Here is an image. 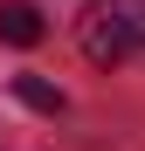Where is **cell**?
I'll list each match as a JSON object with an SVG mask.
<instances>
[{"label":"cell","mask_w":145,"mask_h":151,"mask_svg":"<svg viewBox=\"0 0 145 151\" xmlns=\"http://www.w3.org/2000/svg\"><path fill=\"white\" fill-rule=\"evenodd\" d=\"M76 41H83V55L97 69H117L125 55L145 48V0H97V7L83 14Z\"/></svg>","instance_id":"1"},{"label":"cell","mask_w":145,"mask_h":151,"mask_svg":"<svg viewBox=\"0 0 145 151\" xmlns=\"http://www.w3.org/2000/svg\"><path fill=\"white\" fill-rule=\"evenodd\" d=\"M14 96H21L35 117H62V103H69V96L48 83V76H14Z\"/></svg>","instance_id":"2"},{"label":"cell","mask_w":145,"mask_h":151,"mask_svg":"<svg viewBox=\"0 0 145 151\" xmlns=\"http://www.w3.org/2000/svg\"><path fill=\"white\" fill-rule=\"evenodd\" d=\"M0 41H14V48H35V41H42V14L28 7V0L0 7Z\"/></svg>","instance_id":"3"}]
</instances>
